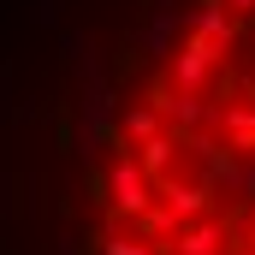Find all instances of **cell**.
<instances>
[{"mask_svg": "<svg viewBox=\"0 0 255 255\" xmlns=\"http://www.w3.org/2000/svg\"><path fill=\"white\" fill-rule=\"evenodd\" d=\"M154 202L184 226V220H202V214H214V190L202 184V178H178V172H166V178H154Z\"/></svg>", "mask_w": 255, "mask_h": 255, "instance_id": "277c9868", "label": "cell"}, {"mask_svg": "<svg viewBox=\"0 0 255 255\" xmlns=\"http://www.w3.org/2000/svg\"><path fill=\"white\" fill-rule=\"evenodd\" d=\"M220 65H226V48H214L208 36L190 30V36L172 48V77H166V83H172V89H208V77H214Z\"/></svg>", "mask_w": 255, "mask_h": 255, "instance_id": "7a4b0ae2", "label": "cell"}, {"mask_svg": "<svg viewBox=\"0 0 255 255\" xmlns=\"http://www.w3.org/2000/svg\"><path fill=\"white\" fill-rule=\"evenodd\" d=\"M178 154H184V136H172V130H166V125L154 130L148 142H136V148H130V160L142 166V178H148V184H154V178H166Z\"/></svg>", "mask_w": 255, "mask_h": 255, "instance_id": "5b68a950", "label": "cell"}, {"mask_svg": "<svg viewBox=\"0 0 255 255\" xmlns=\"http://www.w3.org/2000/svg\"><path fill=\"white\" fill-rule=\"evenodd\" d=\"M232 244H238V220H220V214L184 220V226L166 238V250H172V255H226Z\"/></svg>", "mask_w": 255, "mask_h": 255, "instance_id": "3957f363", "label": "cell"}, {"mask_svg": "<svg viewBox=\"0 0 255 255\" xmlns=\"http://www.w3.org/2000/svg\"><path fill=\"white\" fill-rule=\"evenodd\" d=\"M226 12H238V18H255V0H226Z\"/></svg>", "mask_w": 255, "mask_h": 255, "instance_id": "ba28073f", "label": "cell"}, {"mask_svg": "<svg viewBox=\"0 0 255 255\" xmlns=\"http://www.w3.org/2000/svg\"><path fill=\"white\" fill-rule=\"evenodd\" d=\"M107 178V220H136L148 202H154V184L142 178V166L130 154H113V166L101 172Z\"/></svg>", "mask_w": 255, "mask_h": 255, "instance_id": "6da1fadb", "label": "cell"}, {"mask_svg": "<svg viewBox=\"0 0 255 255\" xmlns=\"http://www.w3.org/2000/svg\"><path fill=\"white\" fill-rule=\"evenodd\" d=\"M244 95H250V101H255V71H250V77H244Z\"/></svg>", "mask_w": 255, "mask_h": 255, "instance_id": "9c48e42d", "label": "cell"}, {"mask_svg": "<svg viewBox=\"0 0 255 255\" xmlns=\"http://www.w3.org/2000/svg\"><path fill=\"white\" fill-rule=\"evenodd\" d=\"M226 255H255V250H250V244H232V250H226Z\"/></svg>", "mask_w": 255, "mask_h": 255, "instance_id": "30bf717a", "label": "cell"}, {"mask_svg": "<svg viewBox=\"0 0 255 255\" xmlns=\"http://www.w3.org/2000/svg\"><path fill=\"white\" fill-rule=\"evenodd\" d=\"M95 244H101V255H154L148 238H125V232H107V238H95Z\"/></svg>", "mask_w": 255, "mask_h": 255, "instance_id": "52a82bcc", "label": "cell"}, {"mask_svg": "<svg viewBox=\"0 0 255 255\" xmlns=\"http://www.w3.org/2000/svg\"><path fill=\"white\" fill-rule=\"evenodd\" d=\"M160 125H166V119H160V113H154V107L142 101V107H125V113H119V125H113V136L136 148V142H148V136H154Z\"/></svg>", "mask_w": 255, "mask_h": 255, "instance_id": "8992f818", "label": "cell"}]
</instances>
